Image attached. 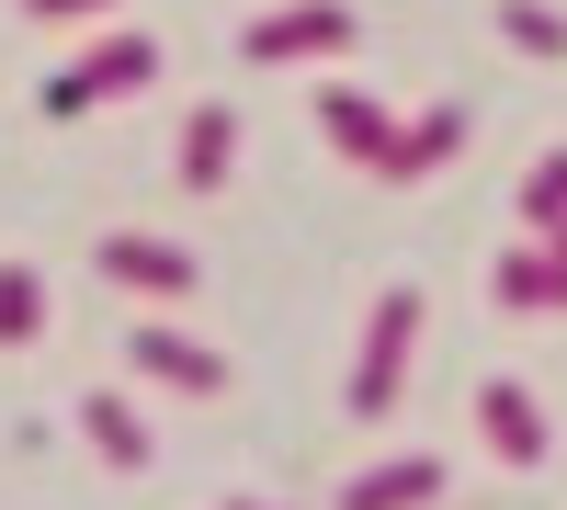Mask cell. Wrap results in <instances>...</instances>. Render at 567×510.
<instances>
[{"mask_svg":"<svg viewBox=\"0 0 567 510\" xmlns=\"http://www.w3.org/2000/svg\"><path fill=\"white\" fill-rule=\"evenodd\" d=\"M409 352H420V295L386 284V295H374V330H363V363H352V420H386V408H398Z\"/></svg>","mask_w":567,"mask_h":510,"instance_id":"6da1fadb","label":"cell"},{"mask_svg":"<svg viewBox=\"0 0 567 510\" xmlns=\"http://www.w3.org/2000/svg\"><path fill=\"white\" fill-rule=\"evenodd\" d=\"M352 45V12L341 0H284V12H261L250 34H239V58L250 69H296V58H341Z\"/></svg>","mask_w":567,"mask_h":510,"instance_id":"7a4b0ae2","label":"cell"},{"mask_svg":"<svg viewBox=\"0 0 567 510\" xmlns=\"http://www.w3.org/2000/svg\"><path fill=\"white\" fill-rule=\"evenodd\" d=\"M148 80H159V45H148V34H103V45H91V58L58 80V114L103 103V91H148Z\"/></svg>","mask_w":567,"mask_h":510,"instance_id":"3957f363","label":"cell"},{"mask_svg":"<svg viewBox=\"0 0 567 510\" xmlns=\"http://www.w3.org/2000/svg\"><path fill=\"white\" fill-rule=\"evenodd\" d=\"M91 261H103L114 284H136V295H194V250L182 239H136L125 227V239H91Z\"/></svg>","mask_w":567,"mask_h":510,"instance_id":"277c9868","label":"cell"},{"mask_svg":"<svg viewBox=\"0 0 567 510\" xmlns=\"http://www.w3.org/2000/svg\"><path fill=\"white\" fill-rule=\"evenodd\" d=\"M477 420H488V454H499V466H545V408H534V386L488 375V386H477Z\"/></svg>","mask_w":567,"mask_h":510,"instance_id":"5b68a950","label":"cell"},{"mask_svg":"<svg viewBox=\"0 0 567 510\" xmlns=\"http://www.w3.org/2000/svg\"><path fill=\"white\" fill-rule=\"evenodd\" d=\"M318 125L341 136V159H363V170H374V159L398 148V114H386V103H363L352 80H329V91H318Z\"/></svg>","mask_w":567,"mask_h":510,"instance_id":"8992f818","label":"cell"},{"mask_svg":"<svg viewBox=\"0 0 567 510\" xmlns=\"http://www.w3.org/2000/svg\"><path fill=\"white\" fill-rule=\"evenodd\" d=\"M420 499H443V466L432 454H398V466H363L341 488V510H420Z\"/></svg>","mask_w":567,"mask_h":510,"instance_id":"52a82bcc","label":"cell"},{"mask_svg":"<svg viewBox=\"0 0 567 510\" xmlns=\"http://www.w3.org/2000/svg\"><path fill=\"white\" fill-rule=\"evenodd\" d=\"M136 363H148L159 386H182V397H216V386H227V363H216L205 341H182V330H136Z\"/></svg>","mask_w":567,"mask_h":510,"instance_id":"ba28073f","label":"cell"},{"mask_svg":"<svg viewBox=\"0 0 567 510\" xmlns=\"http://www.w3.org/2000/svg\"><path fill=\"white\" fill-rule=\"evenodd\" d=\"M454 148H465V114L443 103V114H420V125H398V148L374 159V181H420V170H443Z\"/></svg>","mask_w":567,"mask_h":510,"instance_id":"9c48e42d","label":"cell"},{"mask_svg":"<svg viewBox=\"0 0 567 510\" xmlns=\"http://www.w3.org/2000/svg\"><path fill=\"white\" fill-rule=\"evenodd\" d=\"M227 159H239V114H227V103H194V125H182V181H194V194H216Z\"/></svg>","mask_w":567,"mask_h":510,"instance_id":"30bf717a","label":"cell"},{"mask_svg":"<svg viewBox=\"0 0 567 510\" xmlns=\"http://www.w3.org/2000/svg\"><path fill=\"white\" fill-rule=\"evenodd\" d=\"M80 431H91V454H103L114 477H136V466H148V420H136L125 397H80Z\"/></svg>","mask_w":567,"mask_h":510,"instance_id":"8fae6325","label":"cell"},{"mask_svg":"<svg viewBox=\"0 0 567 510\" xmlns=\"http://www.w3.org/2000/svg\"><path fill=\"white\" fill-rule=\"evenodd\" d=\"M45 341V284H34V261H0V352H23Z\"/></svg>","mask_w":567,"mask_h":510,"instance_id":"7c38bea8","label":"cell"},{"mask_svg":"<svg viewBox=\"0 0 567 510\" xmlns=\"http://www.w3.org/2000/svg\"><path fill=\"white\" fill-rule=\"evenodd\" d=\"M499 34L523 45V58H567V23L545 12V0H499Z\"/></svg>","mask_w":567,"mask_h":510,"instance_id":"4fadbf2b","label":"cell"},{"mask_svg":"<svg viewBox=\"0 0 567 510\" xmlns=\"http://www.w3.org/2000/svg\"><path fill=\"white\" fill-rule=\"evenodd\" d=\"M523 216L534 227H567V159H534L523 170Z\"/></svg>","mask_w":567,"mask_h":510,"instance_id":"5bb4252c","label":"cell"},{"mask_svg":"<svg viewBox=\"0 0 567 510\" xmlns=\"http://www.w3.org/2000/svg\"><path fill=\"white\" fill-rule=\"evenodd\" d=\"M34 23H80V12H114V0H23Z\"/></svg>","mask_w":567,"mask_h":510,"instance_id":"9a60e30c","label":"cell"},{"mask_svg":"<svg viewBox=\"0 0 567 510\" xmlns=\"http://www.w3.org/2000/svg\"><path fill=\"white\" fill-rule=\"evenodd\" d=\"M227 510H250V499H227Z\"/></svg>","mask_w":567,"mask_h":510,"instance_id":"2e32d148","label":"cell"}]
</instances>
